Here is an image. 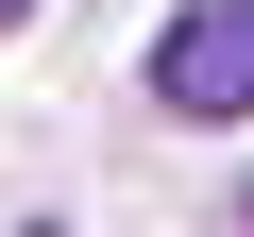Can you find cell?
<instances>
[{
	"mask_svg": "<svg viewBox=\"0 0 254 237\" xmlns=\"http://www.w3.org/2000/svg\"><path fill=\"white\" fill-rule=\"evenodd\" d=\"M17 237H51V220H17Z\"/></svg>",
	"mask_w": 254,
	"mask_h": 237,
	"instance_id": "obj_3",
	"label": "cell"
},
{
	"mask_svg": "<svg viewBox=\"0 0 254 237\" xmlns=\"http://www.w3.org/2000/svg\"><path fill=\"white\" fill-rule=\"evenodd\" d=\"M17 17H34V0H0V34H17Z\"/></svg>",
	"mask_w": 254,
	"mask_h": 237,
	"instance_id": "obj_2",
	"label": "cell"
},
{
	"mask_svg": "<svg viewBox=\"0 0 254 237\" xmlns=\"http://www.w3.org/2000/svg\"><path fill=\"white\" fill-rule=\"evenodd\" d=\"M153 102L170 118H254V0H187L153 34Z\"/></svg>",
	"mask_w": 254,
	"mask_h": 237,
	"instance_id": "obj_1",
	"label": "cell"
}]
</instances>
